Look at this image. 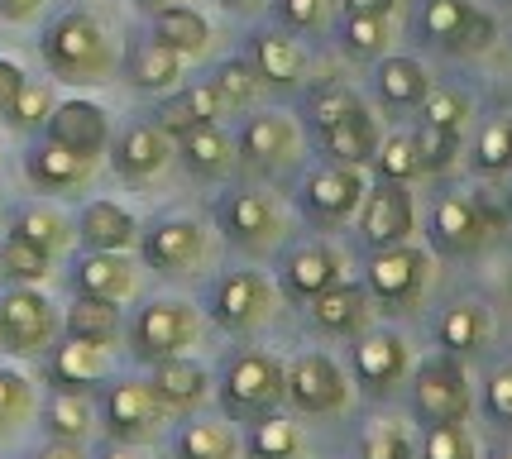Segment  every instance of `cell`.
I'll use <instances>...</instances> for the list:
<instances>
[{
    "label": "cell",
    "instance_id": "6da1fadb",
    "mask_svg": "<svg viewBox=\"0 0 512 459\" xmlns=\"http://www.w3.org/2000/svg\"><path fill=\"white\" fill-rule=\"evenodd\" d=\"M44 63L63 82H106L111 77V44H106L101 24L91 20V15L67 10V15H58V20L48 24Z\"/></svg>",
    "mask_w": 512,
    "mask_h": 459
},
{
    "label": "cell",
    "instance_id": "7a4b0ae2",
    "mask_svg": "<svg viewBox=\"0 0 512 459\" xmlns=\"http://www.w3.org/2000/svg\"><path fill=\"white\" fill-rule=\"evenodd\" d=\"M283 378H288V369H283L273 354L245 350V354H235V359L225 364L221 397H225V407H230L235 416L268 412V407L283 397Z\"/></svg>",
    "mask_w": 512,
    "mask_h": 459
},
{
    "label": "cell",
    "instance_id": "3957f363",
    "mask_svg": "<svg viewBox=\"0 0 512 459\" xmlns=\"http://www.w3.org/2000/svg\"><path fill=\"white\" fill-rule=\"evenodd\" d=\"M192 340H197V311L187 302H149L130 326V350L149 364L182 354Z\"/></svg>",
    "mask_w": 512,
    "mask_h": 459
},
{
    "label": "cell",
    "instance_id": "277c9868",
    "mask_svg": "<svg viewBox=\"0 0 512 459\" xmlns=\"http://www.w3.org/2000/svg\"><path fill=\"white\" fill-rule=\"evenodd\" d=\"M364 177L350 163H335V168H316L307 182H302V206L307 216L321 220V225H340L345 216H355V206L364 201Z\"/></svg>",
    "mask_w": 512,
    "mask_h": 459
},
{
    "label": "cell",
    "instance_id": "5b68a950",
    "mask_svg": "<svg viewBox=\"0 0 512 459\" xmlns=\"http://www.w3.org/2000/svg\"><path fill=\"white\" fill-rule=\"evenodd\" d=\"M283 393L292 397V407L321 416V412H340L350 388H345V373L335 369L326 354H302L288 369V378H283Z\"/></svg>",
    "mask_w": 512,
    "mask_h": 459
},
{
    "label": "cell",
    "instance_id": "8992f818",
    "mask_svg": "<svg viewBox=\"0 0 512 459\" xmlns=\"http://www.w3.org/2000/svg\"><path fill=\"white\" fill-rule=\"evenodd\" d=\"M0 340H5V350L15 354H34L53 340V311H48V302L39 292L10 287L0 297Z\"/></svg>",
    "mask_w": 512,
    "mask_h": 459
},
{
    "label": "cell",
    "instance_id": "52a82bcc",
    "mask_svg": "<svg viewBox=\"0 0 512 459\" xmlns=\"http://www.w3.org/2000/svg\"><path fill=\"white\" fill-rule=\"evenodd\" d=\"M412 397H417V412L426 416V426H431V421H465L469 378L455 359H431V364H422V373H417Z\"/></svg>",
    "mask_w": 512,
    "mask_h": 459
},
{
    "label": "cell",
    "instance_id": "ba28073f",
    "mask_svg": "<svg viewBox=\"0 0 512 459\" xmlns=\"http://www.w3.org/2000/svg\"><path fill=\"white\" fill-rule=\"evenodd\" d=\"M101 416H106V431L115 440H144L154 436V426L163 421V402L154 397L149 383H111Z\"/></svg>",
    "mask_w": 512,
    "mask_h": 459
},
{
    "label": "cell",
    "instance_id": "9c48e42d",
    "mask_svg": "<svg viewBox=\"0 0 512 459\" xmlns=\"http://www.w3.org/2000/svg\"><path fill=\"white\" fill-rule=\"evenodd\" d=\"M369 287L379 292L388 306H412L426 287V254L393 244V249H374L369 263Z\"/></svg>",
    "mask_w": 512,
    "mask_h": 459
},
{
    "label": "cell",
    "instance_id": "30bf717a",
    "mask_svg": "<svg viewBox=\"0 0 512 459\" xmlns=\"http://www.w3.org/2000/svg\"><path fill=\"white\" fill-rule=\"evenodd\" d=\"M412 235V197L402 182H379L364 192V244L369 249H393Z\"/></svg>",
    "mask_w": 512,
    "mask_h": 459
},
{
    "label": "cell",
    "instance_id": "8fae6325",
    "mask_svg": "<svg viewBox=\"0 0 512 459\" xmlns=\"http://www.w3.org/2000/svg\"><path fill=\"white\" fill-rule=\"evenodd\" d=\"M206 259V235L197 220H158L144 235V263L158 273H187Z\"/></svg>",
    "mask_w": 512,
    "mask_h": 459
},
{
    "label": "cell",
    "instance_id": "7c38bea8",
    "mask_svg": "<svg viewBox=\"0 0 512 459\" xmlns=\"http://www.w3.org/2000/svg\"><path fill=\"white\" fill-rule=\"evenodd\" d=\"M268 306H273V297H268V283L259 273H230L211 292V316L225 330H254L268 316Z\"/></svg>",
    "mask_w": 512,
    "mask_h": 459
},
{
    "label": "cell",
    "instance_id": "4fadbf2b",
    "mask_svg": "<svg viewBox=\"0 0 512 459\" xmlns=\"http://www.w3.org/2000/svg\"><path fill=\"white\" fill-rule=\"evenodd\" d=\"M221 230L230 235V244L240 249H268L278 240V206L259 192H235L221 201Z\"/></svg>",
    "mask_w": 512,
    "mask_h": 459
},
{
    "label": "cell",
    "instance_id": "5bb4252c",
    "mask_svg": "<svg viewBox=\"0 0 512 459\" xmlns=\"http://www.w3.org/2000/svg\"><path fill=\"white\" fill-rule=\"evenodd\" d=\"M48 139H58L72 153L96 158V153L106 149V139H111L106 110L91 106V101H63V106H53V115H48Z\"/></svg>",
    "mask_w": 512,
    "mask_h": 459
},
{
    "label": "cell",
    "instance_id": "9a60e30c",
    "mask_svg": "<svg viewBox=\"0 0 512 459\" xmlns=\"http://www.w3.org/2000/svg\"><path fill=\"white\" fill-rule=\"evenodd\" d=\"M91 163H96V158L63 149L58 139H39V144L29 149V158H24V173H29L34 187H44V192H72V187H82L91 177Z\"/></svg>",
    "mask_w": 512,
    "mask_h": 459
},
{
    "label": "cell",
    "instance_id": "2e32d148",
    "mask_svg": "<svg viewBox=\"0 0 512 459\" xmlns=\"http://www.w3.org/2000/svg\"><path fill=\"white\" fill-rule=\"evenodd\" d=\"M77 297H101V302H125L134 292V268L120 249H91L87 259L72 268Z\"/></svg>",
    "mask_w": 512,
    "mask_h": 459
},
{
    "label": "cell",
    "instance_id": "e0dca14e",
    "mask_svg": "<svg viewBox=\"0 0 512 459\" xmlns=\"http://www.w3.org/2000/svg\"><path fill=\"white\" fill-rule=\"evenodd\" d=\"M48 373H53V388L58 393H91L101 383V373H106V354H101V345H87V340H72L67 335L63 345L53 350Z\"/></svg>",
    "mask_w": 512,
    "mask_h": 459
},
{
    "label": "cell",
    "instance_id": "ac0fdd59",
    "mask_svg": "<svg viewBox=\"0 0 512 459\" xmlns=\"http://www.w3.org/2000/svg\"><path fill=\"white\" fill-rule=\"evenodd\" d=\"M149 388H154V397L163 402V407H173V412H187V407H197L201 397H206L211 378H206V369H201V364H192V359L173 354V359H158V364H154V378H149Z\"/></svg>",
    "mask_w": 512,
    "mask_h": 459
},
{
    "label": "cell",
    "instance_id": "d6986e66",
    "mask_svg": "<svg viewBox=\"0 0 512 459\" xmlns=\"http://www.w3.org/2000/svg\"><path fill=\"white\" fill-rule=\"evenodd\" d=\"M125 77L139 91H163L182 77V53L168 48L163 39H134L125 53Z\"/></svg>",
    "mask_w": 512,
    "mask_h": 459
},
{
    "label": "cell",
    "instance_id": "ffe728a7",
    "mask_svg": "<svg viewBox=\"0 0 512 459\" xmlns=\"http://www.w3.org/2000/svg\"><path fill=\"white\" fill-rule=\"evenodd\" d=\"M431 230H436V244H441L446 254H469L474 244L489 235V225L479 216V201L474 197H441Z\"/></svg>",
    "mask_w": 512,
    "mask_h": 459
},
{
    "label": "cell",
    "instance_id": "44dd1931",
    "mask_svg": "<svg viewBox=\"0 0 512 459\" xmlns=\"http://www.w3.org/2000/svg\"><path fill=\"white\" fill-rule=\"evenodd\" d=\"M225 110V101L216 96V87H187L178 91L173 101H163L154 110V125L163 134H187V130H201V125H216V115Z\"/></svg>",
    "mask_w": 512,
    "mask_h": 459
},
{
    "label": "cell",
    "instance_id": "7402d4cb",
    "mask_svg": "<svg viewBox=\"0 0 512 459\" xmlns=\"http://www.w3.org/2000/svg\"><path fill=\"white\" fill-rule=\"evenodd\" d=\"M163 158H168V134L158 125H130L115 139V153H111L120 177H149L163 168Z\"/></svg>",
    "mask_w": 512,
    "mask_h": 459
},
{
    "label": "cell",
    "instance_id": "603a6c76",
    "mask_svg": "<svg viewBox=\"0 0 512 459\" xmlns=\"http://www.w3.org/2000/svg\"><path fill=\"white\" fill-rule=\"evenodd\" d=\"M312 316L321 330H331V335H345V330L364 326V316H369V292L359 283H331L326 292H316L312 297Z\"/></svg>",
    "mask_w": 512,
    "mask_h": 459
},
{
    "label": "cell",
    "instance_id": "cb8c5ba5",
    "mask_svg": "<svg viewBox=\"0 0 512 459\" xmlns=\"http://www.w3.org/2000/svg\"><path fill=\"white\" fill-rule=\"evenodd\" d=\"M355 373L369 388H393L407 373V345L402 335H369L355 350Z\"/></svg>",
    "mask_w": 512,
    "mask_h": 459
},
{
    "label": "cell",
    "instance_id": "d4e9b609",
    "mask_svg": "<svg viewBox=\"0 0 512 459\" xmlns=\"http://www.w3.org/2000/svg\"><path fill=\"white\" fill-rule=\"evenodd\" d=\"M326 134V153H331L335 163H350V168H359L364 158H374V149H379V130H374V120L364 115V106H355L345 120H335Z\"/></svg>",
    "mask_w": 512,
    "mask_h": 459
},
{
    "label": "cell",
    "instance_id": "484cf974",
    "mask_svg": "<svg viewBox=\"0 0 512 459\" xmlns=\"http://www.w3.org/2000/svg\"><path fill=\"white\" fill-rule=\"evenodd\" d=\"M331 283H340V259H335V249L307 244V249H297L288 259V292H297V297L312 302L316 292H326Z\"/></svg>",
    "mask_w": 512,
    "mask_h": 459
},
{
    "label": "cell",
    "instance_id": "4316f807",
    "mask_svg": "<svg viewBox=\"0 0 512 459\" xmlns=\"http://www.w3.org/2000/svg\"><path fill=\"white\" fill-rule=\"evenodd\" d=\"M240 149L254 163H283L297 149V130H292L283 115H254L245 130H240Z\"/></svg>",
    "mask_w": 512,
    "mask_h": 459
},
{
    "label": "cell",
    "instance_id": "83f0119b",
    "mask_svg": "<svg viewBox=\"0 0 512 459\" xmlns=\"http://www.w3.org/2000/svg\"><path fill=\"white\" fill-rule=\"evenodd\" d=\"M77 230H82V240L91 249H130L134 244V220L115 201H91L82 211V220H77Z\"/></svg>",
    "mask_w": 512,
    "mask_h": 459
},
{
    "label": "cell",
    "instance_id": "f1b7e54d",
    "mask_svg": "<svg viewBox=\"0 0 512 459\" xmlns=\"http://www.w3.org/2000/svg\"><path fill=\"white\" fill-rule=\"evenodd\" d=\"M67 335L72 340H87V345H115L120 340V311L115 302H101V297H77L67 306Z\"/></svg>",
    "mask_w": 512,
    "mask_h": 459
},
{
    "label": "cell",
    "instance_id": "f546056e",
    "mask_svg": "<svg viewBox=\"0 0 512 459\" xmlns=\"http://www.w3.org/2000/svg\"><path fill=\"white\" fill-rule=\"evenodd\" d=\"M254 72L273 82V87H292L302 72H307V53L283 39V34H259L254 39Z\"/></svg>",
    "mask_w": 512,
    "mask_h": 459
},
{
    "label": "cell",
    "instance_id": "4dcf8cb0",
    "mask_svg": "<svg viewBox=\"0 0 512 459\" xmlns=\"http://www.w3.org/2000/svg\"><path fill=\"white\" fill-rule=\"evenodd\" d=\"M240 440L225 421H187L173 440V455L178 459H235Z\"/></svg>",
    "mask_w": 512,
    "mask_h": 459
},
{
    "label": "cell",
    "instance_id": "1f68e13d",
    "mask_svg": "<svg viewBox=\"0 0 512 459\" xmlns=\"http://www.w3.org/2000/svg\"><path fill=\"white\" fill-rule=\"evenodd\" d=\"M154 39H163L168 48H178L182 58L187 53H201L206 48V20H201L197 10H187V5H163L154 15Z\"/></svg>",
    "mask_w": 512,
    "mask_h": 459
},
{
    "label": "cell",
    "instance_id": "d6a6232c",
    "mask_svg": "<svg viewBox=\"0 0 512 459\" xmlns=\"http://www.w3.org/2000/svg\"><path fill=\"white\" fill-rule=\"evenodd\" d=\"M431 82H426L422 63H412V58H388L379 67V96L388 106H422Z\"/></svg>",
    "mask_w": 512,
    "mask_h": 459
},
{
    "label": "cell",
    "instance_id": "836d02e7",
    "mask_svg": "<svg viewBox=\"0 0 512 459\" xmlns=\"http://www.w3.org/2000/svg\"><path fill=\"white\" fill-rule=\"evenodd\" d=\"M182 163L201 177H216L230 168V139L216 125H201V130L182 134Z\"/></svg>",
    "mask_w": 512,
    "mask_h": 459
},
{
    "label": "cell",
    "instance_id": "e575fe53",
    "mask_svg": "<svg viewBox=\"0 0 512 459\" xmlns=\"http://www.w3.org/2000/svg\"><path fill=\"white\" fill-rule=\"evenodd\" d=\"M297 445H302V436H297V426L283 421V416H259V421L249 426V440H245L249 459H292Z\"/></svg>",
    "mask_w": 512,
    "mask_h": 459
},
{
    "label": "cell",
    "instance_id": "d590c367",
    "mask_svg": "<svg viewBox=\"0 0 512 459\" xmlns=\"http://www.w3.org/2000/svg\"><path fill=\"white\" fill-rule=\"evenodd\" d=\"M48 259L53 254H44L39 244H29L24 235H5V244H0V273L10 278V283H39V278H48Z\"/></svg>",
    "mask_w": 512,
    "mask_h": 459
},
{
    "label": "cell",
    "instance_id": "8d00e7d4",
    "mask_svg": "<svg viewBox=\"0 0 512 459\" xmlns=\"http://www.w3.org/2000/svg\"><path fill=\"white\" fill-rule=\"evenodd\" d=\"M484 330H489V321H484V311L479 306H450L446 316H441V345H446L450 354H474L479 345H484Z\"/></svg>",
    "mask_w": 512,
    "mask_h": 459
},
{
    "label": "cell",
    "instance_id": "74e56055",
    "mask_svg": "<svg viewBox=\"0 0 512 459\" xmlns=\"http://www.w3.org/2000/svg\"><path fill=\"white\" fill-rule=\"evenodd\" d=\"M44 421L58 440H82L91 431V397L87 393H53Z\"/></svg>",
    "mask_w": 512,
    "mask_h": 459
},
{
    "label": "cell",
    "instance_id": "f35d334b",
    "mask_svg": "<svg viewBox=\"0 0 512 459\" xmlns=\"http://www.w3.org/2000/svg\"><path fill=\"white\" fill-rule=\"evenodd\" d=\"M15 235L39 244L44 254H58L67 244V220L58 211H48V206H24L20 216H15Z\"/></svg>",
    "mask_w": 512,
    "mask_h": 459
},
{
    "label": "cell",
    "instance_id": "ab89813d",
    "mask_svg": "<svg viewBox=\"0 0 512 459\" xmlns=\"http://www.w3.org/2000/svg\"><path fill=\"white\" fill-rule=\"evenodd\" d=\"M374 163H379L383 182H412V177L422 173L417 139H412V134H393V139H383L379 149H374Z\"/></svg>",
    "mask_w": 512,
    "mask_h": 459
},
{
    "label": "cell",
    "instance_id": "60d3db41",
    "mask_svg": "<svg viewBox=\"0 0 512 459\" xmlns=\"http://www.w3.org/2000/svg\"><path fill=\"white\" fill-rule=\"evenodd\" d=\"M216 96L225 101V110L235 106H249L254 96H259V72H254V63H245V58H230V63L216 67Z\"/></svg>",
    "mask_w": 512,
    "mask_h": 459
},
{
    "label": "cell",
    "instance_id": "b9f144b4",
    "mask_svg": "<svg viewBox=\"0 0 512 459\" xmlns=\"http://www.w3.org/2000/svg\"><path fill=\"white\" fill-rule=\"evenodd\" d=\"M422 459H474V440H469L465 421H431Z\"/></svg>",
    "mask_w": 512,
    "mask_h": 459
},
{
    "label": "cell",
    "instance_id": "7bdbcfd3",
    "mask_svg": "<svg viewBox=\"0 0 512 459\" xmlns=\"http://www.w3.org/2000/svg\"><path fill=\"white\" fill-rule=\"evenodd\" d=\"M479 168L484 173H508L512 168V115H498L479 134Z\"/></svg>",
    "mask_w": 512,
    "mask_h": 459
},
{
    "label": "cell",
    "instance_id": "ee69618b",
    "mask_svg": "<svg viewBox=\"0 0 512 459\" xmlns=\"http://www.w3.org/2000/svg\"><path fill=\"white\" fill-rule=\"evenodd\" d=\"M359 459H412V440L393 421H374L359 440Z\"/></svg>",
    "mask_w": 512,
    "mask_h": 459
},
{
    "label": "cell",
    "instance_id": "f6af8a7d",
    "mask_svg": "<svg viewBox=\"0 0 512 459\" xmlns=\"http://www.w3.org/2000/svg\"><path fill=\"white\" fill-rule=\"evenodd\" d=\"M474 15V5L469 0H431L426 5V15H422V24H426V34L431 39H441V44H455V34L465 29V20Z\"/></svg>",
    "mask_w": 512,
    "mask_h": 459
},
{
    "label": "cell",
    "instance_id": "bcb514c9",
    "mask_svg": "<svg viewBox=\"0 0 512 459\" xmlns=\"http://www.w3.org/2000/svg\"><path fill=\"white\" fill-rule=\"evenodd\" d=\"M388 44V15H350L345 20V48L359 53V58H369V53H379Z\"/></svg>",
    "mask_w": 512,
    "mask_h": 459
},
{
    "label": "cell",
    "instance_id": "7dc6e473",
    "mask_svg": "<svg viewBox=\"0 0 512 459\" xmlns=\"http://www.w3.org/2000/svg\"><path fill=\"white\" fill-rule=\"evenodd\" d=\"M455 149H460V134H455V130L422 125V134H417V158H422V173H441V168H450Z\"/></svg>",
    "mask_w": 512,
    "mask_h": 459
},
{
    "label": "cell",
    "instance_id": "c3c4849f",
    "mask_svg": "<svg viewBox=\"0 0 512 459\" xmlns=\"http://www.w3.org/2000/svg\"><path fill=\"white\" fill-rule=\"evenodd\" d=\"M422 115H426V125L460 134V125H465V115H469V101L460 96V91H426Z\"/></svg>",
    "mask_w": 512,
    "mask_h": 459
},
{
    "label": "cell",
    "instance_id": "681fc988",
    "mask_svg": "<svg viewBox=\"0 0 512 459\" xmlns=\"http://www.w3.org/2000/svg\"><path fill=\"white\" fill-rule=\"evenodd\" d=\"M48 115H53V96H48V87L24 82L20 96H15V106H10V120H15L20 130H34V125H48Z\"/></svg>",
    "mask_w": 512,
    "mask_h": 459
},
{
    "label": "cell",
    "instance_id": "f907efd6",
    "mask_svg": "<svg viewBox=\"0 0 512 459\" xmlns=\"http://www.w3.org/2000/svg\"><path fill=\"white\" fill-rule=\"evenodd\" d=\"M359 106V96L350 87H340V82H335V87H321L312 96V120L316 125H321V130H331L335 120H345V115H350V110Z\"/></svg>",
    "mask_w": 512,
    "mask_h": 459
},
{
    "label": "cell",
    "instance_id": "816d5d0a",
    "mask_svg": "<svg viewBox=\"0 0 512 459\" xmlns=\"http://www.w3.org/2000/svg\"><path fill=\"white\" fill-rule=\"evenodd\" d=\"M24 416H29V383H24L20 373L0 369V431L24 421Z\"/></svg>",
    "mask_w": 512,
    "mask_h": 459
},
{
    "label": "cell",
    "instance_id": "f5cc1de1",
    "mask_svg": "<svg viewBox=\"0 0 512 459\" xmlns=\"http://www.w3.org/2000/svg\"><path fill=\"white\" fill-rule=\"evenodd\" d=\"M484 407H489V416L498 421V426H512V364L493 369L489 393H484Z\"/></svg>",
    "mask_w": 512,
    "mask_h": 459
},
{
    "label": "cell",
    "instance_id": "db71d44e",
    "mask_svg": "<svg viewBox=\"0 0 512 459\" xmlns=\"http://www.w3.org/2000/svg\"><path fill=\"white\" fill-rule=\"evenodd\" d=\"M326 5H331V0H283L278 10H283V20H288L292 29H316V24L326 20Z\"/></svg>",
    "mask_w": 512,
    "mask_h": 459
},
{
    "label": "cell",
    "instance_id": "11a10c76",
    "mask_svg": "<svg viewBox=\"0 0 512 459\" xmlns=\"http://www.w3.org/2000/svg\"><path fill=\"white\" fill-rule=\"evenodd\" d=\"M489 34H493V20L474 10V15L465 20V29L455 34V44H450V48H465V53H469V48H484V44H489Z\"/></svg>",
    "mask_w": 512,
    "mask_h": 459
},
{
    "label": "cell",
    "instance_id": "9f6ffc18",
    "mask_svg": "<svg viewBox=\"0 0 512 459\" xmlns=\"http://www.w3.org/2000/svg\"><path fill=\"white\" fill-rule=\"evenodd\" d=\"M20 87H24V72L15 63H5V58H0V115H10V106H15Z\"/></svg>",
    "mask_w": 512,
    "mask_h": 459
},
{
    "label": "cell",
    "instance_id": "6f0895ef",
    "mask_svg": "<svg viewBox=\"0 0 512 459\" xmlns=\"http://www.w3.org/2000/svg\"><path fill=\"white\" fill-rule=\"evenodd\" d=\"M398 0H345V15H393Z\"/></svg>",
    "mask_w": 512,
    "mask_h": 459
},
{
    "label": "cell",
    "instance_id": "680465c9",
    "mask_svg": "<svg viewBox=\"0 0 512 459\" xmlns=\"http://www.w3.org/2000/svg\"><path fill=\"white\" fill-rule=\"evenodd\" d=\"M34 459H82V450H77V440H58V436H53Z\"/></svg>",
    "mask_w": 512,
    "mask_h": 459
},
{
    "label": "cell",
    "instance_id": "91938a15",
    "mask_svg": "<svg viewBox=\"0 0 512 459\" xmlns=\"http://www.w3.org/2000/svg\"><path fill=\"white\" fill-rule=\"evenodd\" d=\"M39 5H44V0H0V15H5V20H29Z\"/></svg>",
    "mask_w": 512,
    "mask_h": 459
},
{
    "label": "cell",
    "instance_id": "94428289",
    "mask_svg": "<svg viewBox=\"0 0 512 459\" xmlns=\"http://www.w3.org/2000/svg\"><path fill=\"white\" fill-rule=\"evenodd\" d=\"M225 5H235V10H249V5H259V0H225Z\"/></svg>",
    "mask_w": 512,
    "mask_h": 459
},
{
    "label": "cell",
    "instance_id": "6125c7cd",
    "mask_svg": "<svg viewBox=\"0 0 512 459\" xmlns=\"http://www.w3.org/2000/svg\"><path fill=\"white\" fill-rule=\"evenodd\" d=\"M101 459H130V455H125V450H106V455H101Z\"/></svg>",
    "mask_w": 512,
    "mask_h": 459
},
{
    "label": "cell",
    "instance_id": "be15d7a7",
    "mask_svg": "<svg viewBox=\"0 0 512 459\" xmlns=\"http://www.w3.org/2000/svg\"><path fill=\"white\" fill-rule=\"evenodd\" d=\"M139 5H149V10H163V0H139Z\"/></svg>",
    "mask_w": 512,
    "mask_h": 459
},
{
    "label": "cell",
    "instance_id": "e7e4bbea",
    "mask_svg": "<svg viewBox=\"0 0 512 459\" xmlns=\"http://www.w3.org/2000/svg\"><path fill=\"white\" fill-rule=\"evenodd\" d=\"M503 459H512V455H503Z\"/></svg>",
    "mask_w": 512,
    "mask_h": 459
}]
</instances>
